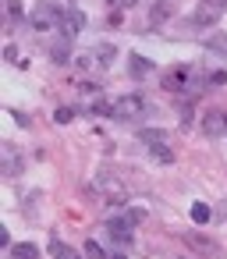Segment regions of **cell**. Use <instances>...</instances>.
Returning a JSON list of instances; mask_svg holds the SVG:
<instances>
[{
  "instance_id": "obj_14",
  "label": "cell",
  "mask_w": 227,
  "mask_h": 259,
  "mask_svg": "<svg viewBox=\"0 0 227 259\" xmlns=\"http://www.w3.org/2000/svg\"><path fill=\"white\" fill-rule=\"evenodd\" d=\"M85 259H114V255H107L100 241H89V245H85Z\"/></svg>"
},
{
  "instance_id": "obj_16",
  "label": "cell",
  "mask_w": 227,
  "mask_h": 259,
  "mask_svg": "<svg viewBox=\"0 0 227 259\" xmlns=\"http://www.w3.org/2000/svg\"><path fill=\"white\" fill-rule=\"evenodd\" d=\"M192 220H195V224H206V220H209V206H206V202H195V206H192Z\"/></svg>"
},
{
  "instance_id": "obj_21",
  "label": "cell",
  "mask_w": 227,
  "mask_h": 259,
  "mask_svg": "<svg viewBox=\"0 0 227 259\" xmlns=\"http://www.w3.org/2000/svg\"><path fill=\"white\" fill-rule=\"evenodd\" d=\"M110 4H117V8H131V4H139V0H110Z\"/></svg>"
},
{
  "instance_id": "obj_15",
  "label": "cell",
  "mask_w": 227,
  "mask_h": 259,
  "mask_svg": "<svg viewBox=\"0 0 227 259\" xmlns=\"http://www.w3.org/2000/svg\"><path fill=\"white\" fill-rule=\"evenodd\" d=\"M54 121H57V124H71V121H75V110H71V107H57V110H54Z\"/></svg>"
},
{
  "instance_id": "obj_2",
  "label": "cell",
  "mask_w": 227,
  "mask_h": 259,
  "mask_svg": "<svg viewBox=\"0 0 227 259\" xmlns=\"http://www.w3.org/2000/svg\"><path fill=\"white\" fill-rule=\"evenodd\" d=\"M110 117H117V121H135V117H142L146 114V100L142 96H135V93H128V96H117L114 103H110V110H107Z\"/></svg>"
},
{
  "instance_id": "obj_12",
  "label": "cell",
  "mask_w": 227,
  "mask_h": 259,
  "mask_svg": "<svg viewBox=\"0 0 227 259\" xmlns=\"http://www.w3.org/2000/svg\"><path fill=\"white\" fill-rule=\"evenodd\" d=\"M139 142H146V149H149V146H160V142H167V132H160V128H146V132L139 135Z\"/></svg>"
},
{
  "instance_id": "obj_4",
  "label": "cell",
  "mask_w": 227,
  "mask_h": 259,
  "mask_svg": "<svg viewBox=\"0 0 227 259\" xmlns=\"http://www.w3.org/2000/svg\"><path fill=\"white\" fill-rule=\"evenodd\" d=\"M192 82H195V75H192L188 68H177V71H167V75H163V89H167V93H192V89H195Z\"/></svg>"
},
{
  "instance_id": "obj_9",
  "label": "cell",
  "mask_w": 227,
  "mask_h": 259,
  "mask_svg": "<svg viewBox=\"0 0 227 259\" xmlns=\"http://www.w3.org/2000/svg\"><path fill=\"white\" fill-rule=\"evenodd\" d=\"M11 259H39V248L32 241H18V245H11Z\"/></svg>"
},
{
  "instance_id": "obj_1",
  "label": "cell",
  "mask_w": 227,
  "mask_h": 259,
  "mask_svg": "<svg viewBox=\"0 0 227 259\" xmlns=\"http://www.w3.org/2000/svg\"><path fill=\"white\" fill-rule=\"evenodd\" d=\"M29 22H32L36 32H54V29H61V22H64V8L54 4V0H39V4H32Z\"/></svg>"
},
{
  "instance_id": "obj_18",
  "label": "cell",
  "mask_w": 227,
  "mask_h": 259,
  "mask_svg": "<svg viewBox=\"0 0 227 259\" xmlns=\"http://www.w3.org/2000/svg\"><path fill=\"white\" fill-rule=\"evenodd\" d=\"M54 255H57V259H82V255H78L75 248H68V245H54Z\"/></svg>"
},
{
  "instance_id": "obj_8",
  "label": "cell",
  "mask_w": 227,
  "mask_h": 259,
  "mask_svg": "<svg viewBox=\"0 0 227 259\" xmlns=\"http://www.w3.org/2000/svg\"><path fill=\"white\" fill-rule=\"evenodd\" d=\"M128 61H131L128 68H131V75H135V78H142V75H149V71H153V61H149V57H142V54H131Z\"/></svg>"
},
{
  "instance_id": "obj_7",
  "label": "cell",
  "mask_w": 227,
  "mask_h": 259,
  "mask_svg": "<svg viewBox=\"0 0 227 259\" xmlns=\"http://www.w3.org/2000/svg\"><path fill=\"white\" fill-rule=\"evenodd\" d=\"M223 132H227V114L213 110V114H206V117H202V135L216 139V135H223Z\"/></svg>"
},
{
  "instance_id": "obj_3",
  "label": "cell",
  "mask_w": 227,
  "mask_h": 259,
  "mask_svg": "<svg viewBox=\"0 0 227 259\" xmlns=\"http://www.w3.org/2000/svg\"><path fill=\"white\" fill-rule=\"evenodd\" d=\"M223 11H227V4H223V0H202V4L195 8V15H192V25L209 29V25H216V22L223 18Z\"/></svg>"
},
{
  "instance_id": "obj_13",
  "label": "cell",
  "mask_w": 227,
  "mask_h": 259,
  "mask_svg": "<svg viewBox=\"0 0 227 259\" xmlns=\"http://www.w3.org/2000/svg\"><path fill=\"white\" fill-rule=\"evenodd\" d=\"M149 153H153V160H156V163H174V149H170L167 142H160V146H149Z\"/></svg>"
},
{
  "instance_id": "obj_10",
  "label": "cell",
  "mask_w": 227,
  "mask_h": 259,
  "mask_svg": "<svg viewBox=\"0 0 227 259\" xmlns=\"http://www.w3.org/2000/svg\"><path fill=\"white\" fill-rule=\"evenodd\" d=\"M206 50L227 57V32H213V36H206Z\"/></svg>"
},
{
  "instance_id": "obj_6",
  "label": "cell",
  "mask_w": 227,
  "mask_h": 259,
  "mask_svg": "<svg viewBox=\"0 0 227 259\" xmlns=\"http://www.w3.org/2000/svg\"><path fill=\"white\" fill-rule=\"evenodd\" d=\"M131 227H135V224H131L128 217H114V220L107 224V234H110L114 241H121V245H128V241H131Z\"/></svg>"
},
{
  "instance_id": "obj_5",
  "label": "cell",
  "mask_w": 227,
  "mask_h": 259,
  "mask_svg": "<svg viewBox=\"0 0 227 259\" xmlns=\"http://www.w3.org/2000/svg\"><path fill=\"white\" fill-rule=\"evenodd\" d=\"M82 29H85V15H82V11H75V8H64V22H61L64 39H75Z\"/></svg>"
},
{
  "instance_id": "obj_11",
  "label": "cell",
  "mask_w": 227,
  "mask_h": 259,
  "mask_svg": "<svg viewBox=\"0 0 227 259\" xmlns=\"http://www.w3.org/2000/svg\"><path fill=\"white\" fill-rule=\"evenodd\" d=\"M50 57H54L57 64H68V57H71V39H61V43H54V47H50Z\"/></svg>"
},
{
  "instance_id": "obj_19",
  "label": "cell",
  "mask_w": 227,
  "mask_h": 259,
  "mask_svg": "<svg viewBox=\"0 0 227 259\" xmlns=\"http://www.w3.org/2000/svg\"><path fill=\"white\" fill-rule=\"evenodd\" d=\"M192 245H195V248H202V252H209V255H216V245H213V241H206V238H192Z\"/></svg>"
},
{
  "instance_id": "obj_20",
  "label": "cell",
  "mask_w": 227,
  "mask_h": 259,
  "mask_svg": "<svg viewBox=\"0 0 227 259\" xmlns=\"http://www.w3.org/2000/svg\"><path fill=\"white\" fill-rule=\"evenodd\" d=\"M4 4H8V15L11 18H22V0H4Z\"/></svg>"
},
{
  "instance_id": "obj_17",
  "label": "cell",
  "mask_w": 227,
  "mask_h": 259,
  "mask_svg": "<svg viewBox=\"0 0 227 259\" xmlns=\"http://www.w3.org/2000/svg\"><path fill=\"white\" fill-rule=\"evenodd\" d=\"M96 57H100V61H96L100 68H110V57H114V47H100V50H96Z\"/></svg>"
}]
</instances>
